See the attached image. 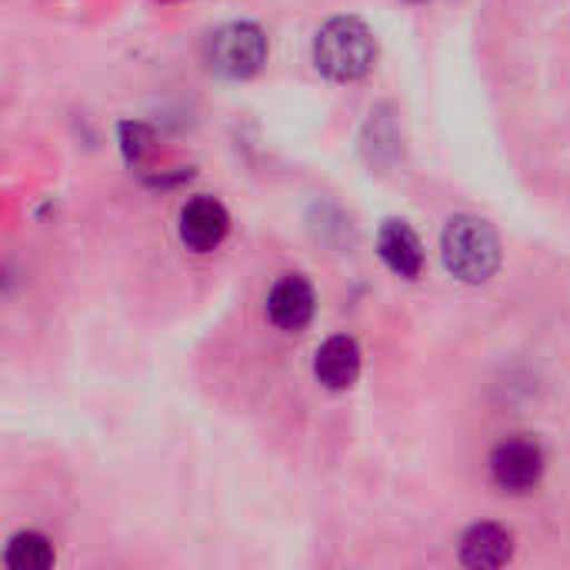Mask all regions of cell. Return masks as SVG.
<instances>
[{
    "label": "cell",
    "instance_id": "cell-4",
    "mask_svg": "<svg viewBox=\"0 0 570 570\" xmlns=\"http://www.w3.org/2000/svg\"><path fill=\"white\" fill-rule=\"evenodd\" d=\"M491 478L508 494H528L544 478V451L534 441L511 438L491 451Z\"/></svg>",
    "mask_w": 570,
    "mask_h": 570
},
{
    "label": "cell",
    "instance_id": "cell-6",
    "mask_svg": "<svg viewBox=\"0 0 570 570\" xmlns=\"http://www.w3.org/2000/svg\"><path fill=\"white\" fill-rule=\"evenodd\" d=\"M317 294L304 274H284L267 294V317L277 331L297 334L314 321Z\"/></svg>",
    "mask_w": 570,
    "mask_h": 570
},
{
    "label": "cell",
    "instance_id": "cell-10",
    "mask_svg": "<svg viewBox=\"0 0 570 570\" xmlns=\"http://www.w3.org/2000/svg\"><path fill=\"white\" fill-rule=\"evenodd\" d=\"M53 544L40 531H20L3 548V564L10 570H47L53 568Z\"/></svg>",
    "mask_w": 570,
    "mask_h": 570
},
{
    "label": "cell",
    "instance_id": "cell-5",
    "mask_svg": "<svg viewBox=\"0 0 570 570\" xmlns=\"http://www.w3.org/2000/svg\"><path fill=\"white\" fill-rule=\"evenodd\" d=\"M177 230H180V240H184L187 250L210 254V250H217L227 240V234H230V214H227V207L217 197L197 194V197H190L180 207Z\"/></svg>",
    "mask_w": 570,
    "mask_h": 570
},
{
    "label": "cell",
    "instance_id": "cell-3",
    "mask_svg": "<svg viewBox=\"0 0 570 570\" xmlns=\"http://www.w3.org/2000/svg\"><path fill=\"white\" fill-rule=\"evenodd\" d=\"M267 33L250 20H234L207 37V67L227 80H247L267 63Z\"/></svg>",
    "mask_w": 570,
    "mask_h": 570
},
{
    "label": "cell",
    "instance_id": "cell-8",
    "mask_svg": "<svg viewBox=\"0 0 570 570\" xmlns=\"http://www.w3.org/2000/svg\"><path fill=\"white\" fill-rule=\"evenodd\" d=\"M377 254L404 281H414L424 271V244L407 220H384L377 234Z\"/></svg>",
    "mask_w": 570,
    "mask_h": 570
},
{
    "label": "cell",
    "instance_id": "cell-2",
    "mask_svg": "<svg viewBox=\"0 0 570 570\" xmlns=\"http://www.w3.org/2000/svg\"><path fill=\"white\" fill-rule=\"evenodd\" d=\"M441 257L461 284H488L501 267V240L488 220L458 214L441 234Z\"/></svg>",
    "mask_w": 570,
    "mask_h": 570
},
{
    "label": "cell",
    "instance_id": "cell-9",
    "mask_svg": "<svg viewBox=\"0 0 570 570\" xmlns=\"http://www.w3.org/2000/svg\"><path fill=\"white\" fill-rule=\"evenodd\" d=\"M511 558H514V534L501 524H474L461 538V564L468 568H504Z\"/></svg>",
    "mask_w": 570,
    "mask_h": 570
},
{
    "label": "cell",
    "instance_id": "cell-11",
    "mask_svg": "<svg viewBox=\"0 0 570 570\" xmlns=\"http://www.w3.org/2000/svg\"><path fill=\"white\" fill-rule=\"evenodd\" d=\"M120 150H124V160L130 167H140L150 154H154V130L147 124H137V120H124L120 124Z\"/></svg>",
    "mask_w": 570,
    "mask_h": 570
},
{
    "label": "cell",
    "instance_id": "cell-7",
    "mask_svg": "<svg viewBox=\"0 0 570 570\" xmlns=\"http://www.w3.org/2000/svg\"><path fill=\"white\" fill-rule=\"evenodd\" d=\"M314 377L327 391H347L361 377V344L347 334L327 337L314 354Z\"/></svg>",
    "mask_w": 570,
    "mask_h": 570
},
{
    "label": "cell",
    "instance_id": "cell-1",
    "mask_svg": "<svg viewBox=\"0 0 570 570\" xmlns=\"http://www.w3.org/2000/svg\"><path fill=\"white\" fill-rule=\"evenodd\" d=\"M314 63L334 83H354L377 63V40L357 17H334L314 37Z\"/></svg>",
    "mask_w": 570,
    "mask_h": 570
}]
</instances>
